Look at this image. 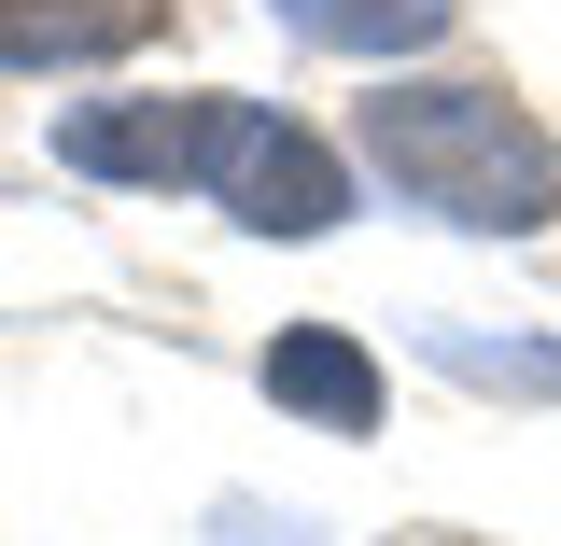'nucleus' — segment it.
Masks as SVG:
<instances>
[{
  "label": "nucleus",
  "instance_id": "f03ea898",
  "mask_svg": "<svg viewBox=\"0 0 561 546\" xmlns=\"http://www.w3.org/2000/svg\"><path fill=\"white\" fill-rule=\"evenodd\" d=\"M365 169L463 239H534L561 210V140L505 84H379L365 98Z\"/></svg>",
  "mask_w": 561,
  "mask_h": 546
},
{
  "label": "nucleus",
  "instance_id": "39448f33",
  "mask_svg": "<svg viewBox=\"0 0 561 546\" xmlns=\"http://www.w3.org/2000/svg\"><path fill=\"white\" fill-rule=\"evenodd\" d=\"M267 14L323 57H421V43H449L463 0H267Z\"/></svg>",
  "mask_w": 561,
  "mask_h": 546
},
{
  "label": "nucleus",
  "instance_id": "7ed1b4c3",
  "mask_svg": "<svg viewBox=\"0 0 561 546\" xmlns=\"http://www.w3.org/2000/svg\"><path fill=\"white\" fill-rule=\"evenodd\" d=\"M267 407H295L309 434H379V364L337 323H280L267 337Z\"/></svg>",
  "mask_w": 561,
  "mask_h": 546
},
{
  "label": "nucleus",
  "instance_id": "f257e3e1",
  "mask_svg": "<svg viewBox=\"0 0 561 546\" xmlns=\"http://www.w3.org/2000/svg\"><path fill=\"white\" fill-rule=\"evenodd\" d=\"M57 169H84V183H197L253 239L351 224V169L295 113L225 98V84H197V98H84V113H57Z\"/></svg>",
  "mask_w": 561,
  "mask_h": 546
},
{
  "label": "nucleus",
  "instance_id": "20e7f679",
  "mask_svg": "<svg viewBox=\"0 0 561 546\" xmlns=\"http://www.w3.org/2000/svg\"><path fill=\"white\" fill-rule=\"evenodd\" d=\"M169 28V0H0V70H84V57H140Z\"/></svg>",
  "mask_w": 561,
  "mask_h": 546
}]
</instances>
